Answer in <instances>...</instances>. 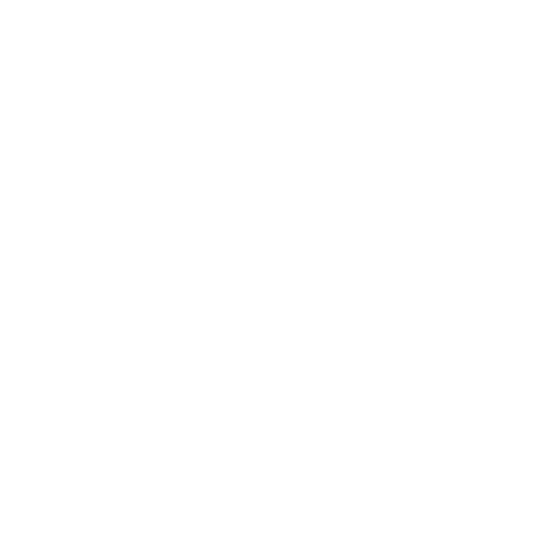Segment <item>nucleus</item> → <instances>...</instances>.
Listing matches in <instances>:
<instances>
[]
</instances>
